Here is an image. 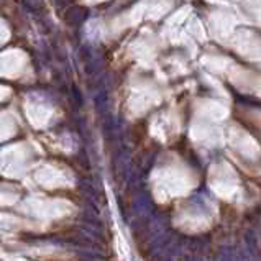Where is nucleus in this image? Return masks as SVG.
<instances>
[{"label": "nucleus", "instance_id": "obj_2", "mask_svg": "<svg viewBox=\"0 0 261 261\" xmlns=\"http://www.w3.org/2000/svg\"><path fill=\"white\" fill-rule=\"evenodd\" d=\"M82 261H86V260H82ZM87 261H94V260H87Z\"/></svg>", "mask_w": 261, "mask_h": 261}, {"label": "nucleus", "instance_id": "obj_1", "mask_svg": "<svg viewBox=\"0 0 261 261\" xmlns=\"http://www.w3.org/2000/svg\"><path fill=\"white\" fill-rule=\"evenodd\" d=\"M87 15H89V12L84 10V8L72 7V8H69V10L66 12L64 18H66L68 23H79V21H84L87 18Z\"/></svg>", "mask_w": 261, "mask_h": 261}]
</instances>
